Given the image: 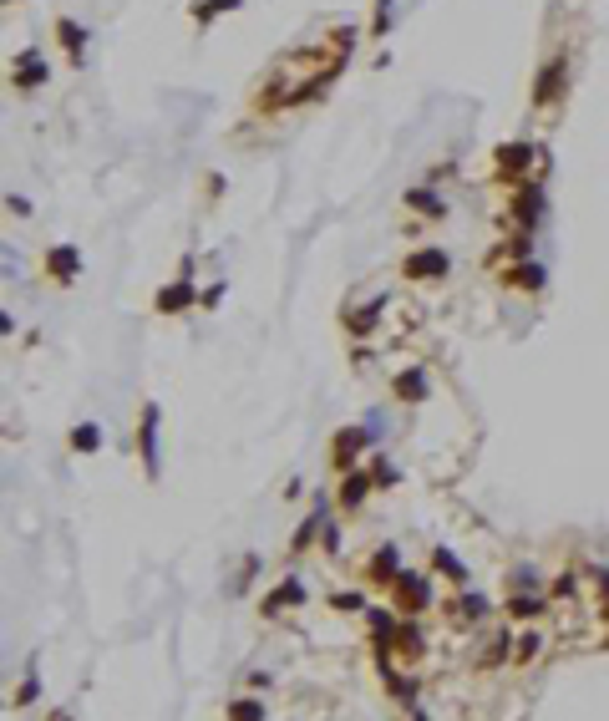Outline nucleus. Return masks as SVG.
Returning a JSON list of instances; mask_svg holds the SVG:
<instances>
[{
    "label": "nucleus",
    "instance_id": "nucleus-1",
    "mask_svg": "<svg viewBox=\"0 0 609 721\" xmlns=\"http://www.w3.org/2000/svg\"><path fill=\"white\" fill-rule=\"evenodd\" d=\"M401 599H406V610H422V604H426V579L422 574H401Z\"/></svg>",
    "mask_w": 609,
    "mask_h": 721
},
{
    "label": "nucleus",
    "instance_id": "nucleus-2",
    "mask_svg": "<svg viewBox=\"0 0 609 721\" xmlns=\"http://www.w3.org/2000/svg\"><path fill=\"white\" fill-rule=\"evenodd\" d=\"M16 82H25V87L41 82V56H36V51H25V56L16 61Z\"/></svg>",
    "mask_w": 609,
    "mask_h": 721
},
{
    "label": "nucleus",
    "instance_id": "nucleus-3",
    "mask_svg": "<svg viewBox=\"0 0 609 721\" xmlns=\"http://www.w3.org/2000/svg\"><path fill=\"white\" fill-rule=\"evenodd\" d=\"M406 269H411V275H442V269H447V254H417Z\"/></svg>",
    "mask_w": 609,
    "mask_h": 721
},
{
    "label": "nucleus",
    "instance_id": "nucleus-4",
    "mask_svg": "<svg viewBox=\"0 0 609 721\" xmlns=\"http://www.w3.org/2000/svg\"><path fill=\"white\" fill-rule=\"evenodd\" d=\"M290 599H300V584H295V579H290V584H279L275 595L264 599V610H284V604H290Z\"/></svg>",
    "mask_w": 609,
    "mask_h": 721
},
{
    "label": "nucleus",
    "instance_id": "nucleus-5",
    "mask_svg": "<svg viewBox=\"0 0 609 721\" xmlns=\"http://www.w3.org/2000/svg\"><path fill=\"white\" fill-rule=\"evenodd\" d=\"M417 391H422V371H406V376L396 381V396H406V402H411Z\"/></svg>",
    "mask_w": 609,
    "mask_h": 721
},
{
    "label": "nucleus",
    "instance_id": "nucleus-6",
    "mask_svg": "<svg viewBox=\"0 0 609 721\" xmlns=\"http://www.w3.org/2000/svg\"><path fill=\"white\" fill-rule=\"evenodd\" d=\"M163 310H178V305H188V285H173V290H163Z\"/></svg>",
    "mask_w": 609,
    "mask_h": 721
},
{
    "label": "nucleus",
    "instance_id": "nucleus-7",
    "mask_svg": "<svg viewBox=\"0 0 609 721\" xmlns=\"http://www.w3.org/2000/svg\"><path fill=\"white\" fill-rule=\"evenodd\" d=\"M396 574V553L386 549V553H376V579H391Z\"/></svg>",
    "mask_w": 609,
    "mask_h": 721
},
{
    "label": "nucleus",
    "instance_id": "nucleus-8",
    "mask_svg": "<svg viewBox=\"0 0 609 721\" xmlns=\"http://www.w3.org/2000/svg\"><path fill=\"white\" fill-rule=\"evenodd\" d=\"M97 447V427H76V453H92Z\"/></svg>",
    "mask_w": 609,
    "mask_h": 721
},
{
    "label": "nucleus",
    "instance_id": "nucleus-9",
    "mask_svg": "<svg viewBox=\"0 0 609 721\" xmlns=\"http://www.w3.org/2000/svg\"><path fill=\"white\" fill-rule=\"evenodd\" d=\"M345 483H351V488H341V498H345V503H356V498L366 493V478H345Z\"/></svg>",
    "mask_w": 609,
    "mask_h": 721
},
{
    "label": "nucleus",
    "instance_id": "nucleus-10",
    "mask_svg": "<svg viewBox=\"0 0 609 721\" xmlns=\"http://www.w3.org/2000/svg\"><path fill=\"white\" fill-rule=\"evenodd\" d=\"M234 721H259V706H249V701H239V706H234Z\"/></svg>",
    "mask_w": 609,
    "mask_h": 721
},
{
    "label": "nucleus",
    "instance_id": "nucleus-11",
    "mask_svg": "<svg viewBox=\"0 0 609 721\" xmlns=\"http://www.w3.org/2000/svg\"><path fill=\"white\" fill-rule=\"evenodd\" d=\"M51 269H56V275L61 269H76V254H51Z\"/></svg>",
    "mask_w": 609,
    "mask_h": 721
}]
</instances>
